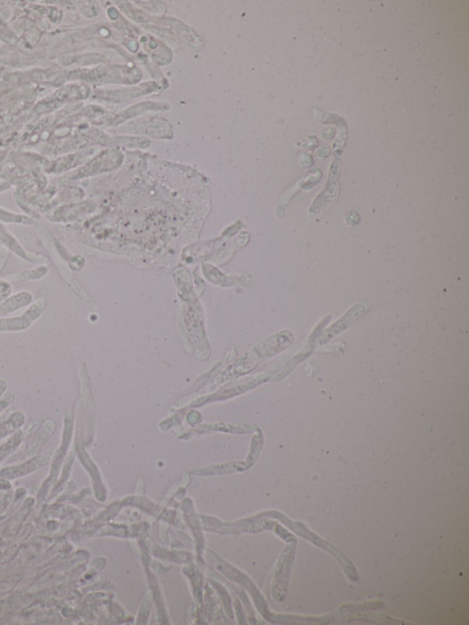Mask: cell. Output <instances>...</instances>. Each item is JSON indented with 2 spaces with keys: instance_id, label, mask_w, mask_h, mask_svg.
Segmentation results:
<instances>
[{
  "instance_id": "1",
  "label": "cell",
  "mask_w": 469,
  "mask_h": 625,
  "mask_svg": "<svg viewBox=\"0 0 469 625\" xmlns=\"http://www.w3.org/2000/svg\"><path fill=\"white\" fill-rule=\"evenodd\" d=\"M368 309H370V305L366 303H359V305L354 306V308H351L343 317H341L340 320L337 321V323L333 324L330 329L323 333L322 338L320 339L321 344L329 341L333 336L343 332V330L350 327L351 324L355 323L356 320H359L362 315H364L366 312L368 311Z\"/></svg>"
}]
</instances>
